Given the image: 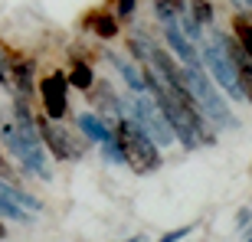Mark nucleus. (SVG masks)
Wrapping results in <instances>:
<instances>
[{"mask_svg": "<svg viewBox=\"0 0 252 242\" xmlns=\"http://www.w3.org/2000/svg\"><path fill=\"white\" fill-rule=\"evenodd\" d=\"M236 10H252V0H229Z\"/></svg>", "mask_w": 252, "mask_h": 242, "instance_id": "24", "label": "nucleus"}, {"mask_svg": "<svg viewBox=\"0 0 252 242\" xmlns=\"http://www.w3.org/2000/svg\"><path fill=\"white\" fill-rule=\"evenodd\" d=\"M0 216H3V219H10V223H30V219H33V216H30V210H23L20 203L7 200L3 193H0Z\"/></svg>", "mask_w": 252, "mask_h": 242, "instance_id": "16", "label": "nucleus"}, {"mask_svg": "<svg viewBox=\"0 0 252 242\" xmlns=\"http://www.w3.org/2000/svg\"><path fill=\"white\" fill-rule=\"evenodd\" d=\"M75 124H79V131H82L92 144H105V141L112 138V128H108V124H105V121L98 118L95 112H79Z\"/></svg>", "mask_w": 252, "mask_h": 242, "instance_id": "10", "label": "nucleus"}, {"mask_svg": "<svg viewBox=\"0 0 252 242\" xmlns=\"http://www.w3.org/2000/svg\"><path fill=\"white\" fill-rule=\"evenodd\" d=\"M36 134H39V131L27 134V131L17 128L13 121H7V124L0 128V141H3V148H7L10 154L23 164V170L33 174V177H39V180H49V177H53V170H49L46 157H43V141H39Z\"/></svg>", "mask_w": 252, "mask_h": 242, "instance_id": "3", "label": "nucleus"}, {"mask_svg": "<svg viewBox=\"0 0 252 242\" xmlns=\"http://www.w3.org/2000/svg\"><path fill=\"white\" fill-rule=\"evenodd\" d=\"M36 128H39V134H43L39 141L49 148V154H53L56 160H79V157H82V148L72 144V138H69L59 124H53L49 118L46 121H36Z\"/></svg>", "mask_w": 252, "mask_h": 242, "instance_id": "7", "label": "nucleus"}, {"mask_svg": "<svg viewBox=\"0 0 252 242\" xmlns=\"http://www.w3.org/2000/svg\"><path fill=\"white\" fill-rule=\"evenodd\" d=\"M85 27L92 30L98 39H115L118 36V17H115V10H95L85 17Z\"/></svg>", "mask_w": 252, "mask_h": 242, "instance_id": "11", "label": "nucleus"}, {"mask_svg": "<svg viewBox=\"0 0 252 242\" xmlns=\"http://www.w3.org/2000/svg\"><path fill=\"white\" fill-rule=\"evenodd\" d=\"M200 65H203L206 75L216 82V89H223L233 102H243V89H239V79H236L233 59H229V53H226L220 33H216L210 43H203V49H200Z\"/></svg>", "mask_w": 252, "mask_h": 242, "instance_id": "5", "label": "nucleus"}, {"mask_svg": "<svg viewBox=\"0 0 252 242\" xmlns=\"http://www.w3.org/2000/svg\"><path fill=\"white\" fill-rule=\"evenodd\" d=\"M122 108H125V115H128V118L134 121L141 131H148V138L154 141L158 148H170V144H174V131H170L167 118L160 115L158 102H154L148 92H131V95H125V98H122Z\"/></svg>", "mask_w": 252, "mask_h": 242, "instance_id": "4", "label": "nucleus"}, {"mask_svg": "<svg viewBox=\"0 0 252 242\" xmlns=\"http://www.w3.org/2000/svg\"><path fill=\"white\" fill-rule=\"evenodd\" d=\"M187 10L193 13V20L200 27H213L216 23V13H213V3H210V0H190Z\"/></svg>", "mask_w": 252, "mask_h": 242, "instance_id": "17", "label": "nucleus"}, {"mask_svg": "<svg viewBox=\"0 0 252 242\" xmlns=\"http://www.w3.org/2000/svg\"><path fill=\"white\" fill-rule=\"evenodd\" d=\"M246 242H252V236H249V239H246Z\"/></svg>", "mask_w": 252, "mask_h": 242, "instance_id": "28", "label": "nucleus"}, {"mask_svg": "<svg viewBox=\"0 0 252 242\" xmlns=\"http://www.w3.org/2000/svg\"><path fill=\"white\" fill-rule=\"evenodd\" d=\"M65 82H69V89H82V92H89V89L95 85L92 62H85V59H75L72 69H69V75H65Z\"/></svg>", "mask_w": 252, "mask_h": 242, "instance_id": "13", "label": "nucleus"}, {"mask_svg": "<svg viewBox=\"0 0 252 242\" xmlns=\"http://www.w3.org/2000/svg\"><path fill=\"white\" fill-rule=\"evenodd\" d=\"M102 154H105L108 164H125V154H122V148H118V141H115V138H108L102 144Z\"/></svg>", "mask_w": 252, "mask_h": 242, "instance_id": "19", "label": "nucleus"}, {"mask_svg": "<svg viewBox=\"0 0 252 242\" xmlns=\"http://www.w3.org/2000/svg\"><path fill=\"white\" fill-rule=\"evenodd\" d=\"M115 141L125 154V164H131V170L138 174H154L160 167V148L148 138V131H141L128 115L115 121Z\"/></svg>", "mask_w": 252, "mask_h": 242, "instance_id": "1", "label": "nucleus"}, {"mask_svg": "<svg viewBox=\"0 0 252 242\" xmlns=\"http://www.w3.org/2000/svg\"><path fill=\"white\" fill-rule=\"evenodd\" d=\"M0 193L7 196V200H13V203H20L23 210H30V213H39V210H43V203H39L33 193H27L23 186L10 183V180H3V177H0Z\"/></svg>", "mask_w": 252, "mask_h": 242, "instance_id": "12", "label": "nucleus"}, {"mask_svg": "<svg viewBox=\"0 0 252 242\" xmlns=\"http://www.w3.org/2000/svg\"><path fill=\"white\" fill-rule=\"evenodd\" d=\"M0 82H7V79H3V72H0Z\"/></svg>", "mask_w": 252, "mask_h": 242, "instance_id": "27", "label": "nucleus"}, {"mask_svg": "<svg viewBox=\"0 0 252 242\" xmlns=\"http://www.w3.org/2000/svg\"><path fill=\"white\" fill-rule=\"evenodd\" d=\"M184 10H187V0H154V17H158L160 23L177 20Z\"/></svg>", "mask_w": 252, "mask_h": 242, "instance_id": "15", "label": "nucleus"}, {"mask_svg": "<svg viewBox=\"0 0 252 242\" xmlns=\"http://www.w3.org/2000/svg\"><path fill=\"white\" fill-rule=\"evenodd\" d=\"M233 30H236V39H239V46H243V53L252 59V20H246V17H236Z\"/></svg>", "mask_w": 252, "mask_h": 242, "instance_id": "18", "label": "nucleus"}, {"mask_svg": "<svg viewBox=\"0 0 252 242\" xmlns=\"http://www.w3.org/2000/svg\"><path fill=\"white\" fill-rule=\"evenodd\" d=\"M190 233H193V226H177V229H170V233H164L158 242H180V239H187Z\"/></svg>", "mask_w": 252, "mask_h": 242, "instance_id": "21", "label": "nucleus"}, {"mask_svg": "<svg viewBox=\"0 0 252 242\" xmlns=\"http://www.w3.org/2000/svg\"><path fill=\"white\" fill-rule=\"evenodd\" d=\"M164 39H167V46L177 53V59L184 65H193V62H200V49H196V43L180 30V23L177 20H167L164 23Z\"/></svg>", "mask_w": 252, "mask_h": 242, "instance_id": "8", "label": "nucleus"}, {"mask_svg": "<svg viewBox=\"0 0 252 242\" xmlns=\"http://www.w3.org/2000/svg\"><path fill=\"white\" fill-rule=\"evenodd\" d=\"M39 98H43V112L49 121L65 118L69 112V82H65L63 72H53L49 79L39 82Z\"/></svg>", "mask_w": 252, "mask_h": 242, "instance_id": "6", "label": "nucleus"}, {"mask_svg": "<svg viewBox=\"0 0 252 242\" xmlns=\"http://www.w3.org/2000/svg\"><path fill=\"white\" fill-rule=\"evenodd\" d=\"M10 72H13V85L20 89V95L33 92V62H30V59H17V62H10Z\"/></svg>", "mask_w": 252, "mask_h": 242, "instance_id": "14", "label": "nucleus"}, {"mask_svg": "<svg viewBox=\"0 0 252 242\" xmlns=\"http://www.w3.org/2000/svg\"><path fill=\"white\" fill-rule=\"evenodd\" d=\"M3 236H7V229H3V226H0V239H3Z\"/></svg>", "mask_w": 252, "mask_h": 242, "instance_id": "26", "label": "nucleus"}, {"mask_svg": "<svg viewBox=\"0 0 252 242\" xmlns=\"http://www.w3.org/2000/svg\"><path fill=\"white\" fill-rule=\"evenodd\" d=\"M249 223H252V213H249V210H246V206H243V210L236 213V226H239V229H246V226H249Z\"/></svg>", "mask_w": 252, "mask_h": 242, "instance_id": "22", "label": "nucleus"}, {"mask_svg": "<svg viewBox=\"0 0 252 242\" xmlns=\"http://www.w3.org/2000/svg\"><path fill=\"white\" fill-rule=\"evenodd\" d=\"M134 10H138V0H115V17L118 20L134 17Z\"/></svg>", "mask_w": 252, "mask_h": 242, "instance_id": "20", "label": "nucleus"}, {"mask_svg": "<svg viewBox=\"0 0 252 242\" xmlns=\"http://www.w3.org/2000/svg\"><path fill=\"white\" fill-rule=\"evenodd\" d=\"M125 242H148L144 236H131V239H125Z\"/></svg>", "mask_w": 252, "mask_h": 242, "instance_id": "25", "label": "nucleus"}, {"mask_svg": "<svg viewBox=\"0 0 252 242\" xmlns=\"http://www.w3.org/2000/svg\"><path fill=\"white\" fill-rule=\"evenodd\" d=\"M105 59L122 72V79L128 82L131 92H148V82H144V69H141V65H134L131 59H125V56H115V53H108Z\"/></svg>", "mask_w": 252, "mask_h": 242, "instance_id": "9", "label": "nucleus"}, {"mask_svg": "<svg viewBox=\"0 0 252 242\" xmlns=\"http://www.w3.org/2000/svg\"><path fill=\"white\" fill-rule=\"evenodd\" d=\"M184 85H187V92L196 98V105L203 108V115H206L210 121H216L220 128H239L236 115L229 112V105L223 102V95H220L216 82L206 75V69H203L200 62L184 65Z\"/></svg>", "mask_w": 252, "mask_h": 242, "instance_id": "2", "label": "nucleus"}, {"mask_svg": "<svg viewBox=\"0 0 252 242\" xmlns=\"http://www.w3.org/2000/svg\"><path fill=\"white\" fill-rule=\"evenodd\" d=\"M0 177L10 180V164H7V157H3V154H0Z\"/></svg>", "mask_w": 252, "mask_h": 242, "instance_id": "23", "label": "nucleus"}]
</instances>
